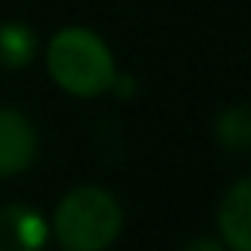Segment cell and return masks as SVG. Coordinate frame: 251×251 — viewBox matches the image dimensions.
I'll use <instances>...</instances> for the list:
<instances>
[{
  "label": "cell",
  "instance_id": "obj_5",
  "mask_svg": "<svg viewBox=\"0 0 251 251\" xmlns=\"http://www.w3.org/2000/svg\"><path fill=\"white\" fill-rule=\"evenodd\" d=\"M219 230L233 251H251V177L225 192L219 204Z\"/></svg>",
  "mask_w": 251,
  "mask_h": 251
},
{
  "label": "cell",
  "instance_id": "obj_4",
  "mask_svg": "<svg viewBox=\"0 0 251 251\" xmlns=\"http://www.w3.org/2000/svg\"><path fill=\"white\" fill-rule=\"evenodd\" d=\"M48 242V222L30 204L0 207V251H42Z\"/></svg>",
  "mask_w": 251,
  "mask_h": 251
},
{
  "label": "cell",
  "instance_id": "obj_6",
  "mask_svg": "<svg viewBox=\"0 0 251 251\" xmlns=\"http://www.w3.org/2000/svg\"><path fill=\"white\" fill-rule=\"evenodd\" d=\"M39 53V36L33 27L21 21L0 24V65L3 68H24Z\"/></svg>",
  "mask_w": 251,
  "mask_h": 251
},
{
  "label": "cell",
  "instance_id": "obj_2",
  "mask_svg": "<svg viewBox=\"0 0 251 251\" xmlns=\"http://www.w3.org/2000/svg\"><path fill=\"white\" fill-rule=\"evenodd\" d=\"M121 207L100 186L71 189L53 216V233L65 251H103L121 233Z\"/></svg>",
  "mask_w": 251,
  "mask_h": 251
},
{
  "label": "cell",
  "instance_id": "obj_1",
  "mask_svg": "<svg viewBox=\"0 0 251 251\" xmlns=\"http://www.w3.org/2000/svg\"><path fill=\"white\" fill-rule=\"evenodd\" d=\"M48 71L59 89L77 98L103 95L115 80V62L106 42L86 27H65L50 39Z\"/></svg>",
  "mask_w": 251,
  "mask_h": 251
},
{
  "label": "cell",
  "instance_id": "obj_3",
  "mask_svg": "<svg viewBox=\"0 0 251 251\" xmlns=\"http://www.w3.org/2000/svg\"><path fill=\"white\" fill-rule=\"evenodd\" d=\"M36 127L12 106H0V177H12L36 160Z\"/></svg>",
  "mask_w": 251,
  "mask_h": 251
},
{
  "label": "cell",
  "instance_id": "obj_8",
  "mask_svg": "<svg viewBox=\"0 0 251 251\" xmlns=\"http://www.w3.org/2000/svg\"><path fill=\"white\" fill-rule=\"evenodd\" d=\"M183 251H225V248H222V242H216V239H210V236H198V239H192Z\"/></svg>",
  "mask_w": 251,
  "mask_h": 251
},
{
  "label": "cell",
  "instance_id": "obj_7",
  "mask_svg": "<svg viewBox=\"0 0 251 251\" xmlns=\"http://www.w3.org/2000/svg\"><path fill=\"white\" fill-rule=\"evenodd\" d=\"M216 139L227 151L251 148V106H230L216 118Z\"/></svg>",
  "mask_w": 251,
  "mask_h": 251
}]
</instances>
